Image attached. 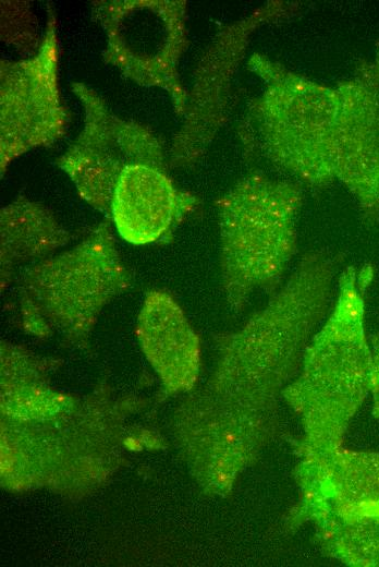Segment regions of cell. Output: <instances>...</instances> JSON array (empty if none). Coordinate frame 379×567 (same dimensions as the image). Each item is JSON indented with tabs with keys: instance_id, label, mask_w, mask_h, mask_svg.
Here are the masks:
<instances>
[{
	"instance_id": "1",
	"label": "cell",
	"mask_w": 379,
	"mask_h": 567,
	"mask_svg": "<svg viewBox=\"0 0 379 567\" xmlns=\"http://www.w3.org/2000/svg\"><path fill=\"white\" fill-rule=\"evenodd\" d=\"M335 260L310 252L265 307L220 342L207 386L212 398L264 417L299 371L313 331L331 299Z\"/></svg>"
},
{
	"instance_id": "2",
	"label": "cell",
	"mask_w": 379,
	"mask_h": 567,
	"mask_svg": "<svg viewBox=\"0 0 379 567\" xmlns=\"http://www.w3.org/2000/svg\"><path fill=\"white\" fill-rule=\"evenodd\" d=\"M302 195L283 181L250 176L218 204L220 274L225 301L239 312L255 291L273 293L296 252Z\"/></svg>"
},
{
	"instance_id": "3",
	"label": "cell",
	"mask_w": 379,
	"mask_h": 567,
	"mask_svg": "<svg viewBox=\"0 0 379 567\" xmlns=\"http://www.w3.org/2000/svg\"><path fill=\"white\" fill-rule=\"evenodd\" d=\"M131 284L109 221L72 249L35 263L17 279L24 328L36 336L62 333L85 339L103 307Z\"/></svg>"
},
{
	"instance_id": "4",
	"label": "cell",
	"mask_w": 379,
	"mask_h": 567,
	"mask_svg": "<svg viewBox=\"0 0 379 567\" xmlns=\"http://www.w3.org/2000/svg\"><path fill=\"white\" fill-rule=\"evenodd\" d=\"M371 277L369 266L343 270L335 304L308 342L299 372L283 390L314 433L320 423L349 415L370 387L374 359L364 335L363 294Z\"/></svg>"
},
{
	"instance_id": "5",
	"label": "cell",
	"mask_w": 379,
	"mask_h": 567,
	"mask_svg": "<svg viewBox=\"0 0 379 567\" xmlns=\"http://www.w3.org/2000/svg\"><path fill=\"white\" fill-rule=\"evenodd\" d=\"M183 3L163 0L93 3V14L106 33L105 62L137 84L166 89L179 113L185 106L176 71L186 44Z\"/></svg>"
},
{
	"instance_id": "6",
	"label": "cell",
	"mask_w": 379,
	"mask_h": 567,
	"mask_svg": "<svg viewBox=\"0 0 379 567\" xmlns=\"http://www.w3.org/2000/svg\"><path fill=\"white\" fill-rule=\"evenodd\" d=\"M72 91L84 108V124L56 164L85 202L107 214L127 166L144 164L166 170L163 146L148 126L114 114L84 83H73Z\"/></svg>"
},
{
	"instance_id": "7",
	"label": "cell",
	"mask_w": 379,
	"mask_h": 567,
	"mask_svg": "<svg viewBox=\"0 0 379 567\" xmlns=\"http://www.w3.org/2000/svg\"><path fill=\"white\" fill-rule=\"evenodd\" d=\"M57 22L51 12L38 51L30 58L0 62V165L60 140L69 114L59 89Z\"/></svg>"
},
{
	"instance_id": "8",
	"label": "cell",
	"mask_w": 379,
	"mask_h": 567,
	"mask_svg": "<svg viewBox=\"0 0 379 567\" xmlns=\"http://www.w3.org/2000/svg\"><path fill=\"white\" fill-rule=\"evenodd\" d=\"M195 204L196 198L179 190L164 169L134 164L118 180L110 216L123 240L144 245L164 238Z\"/></svg>"
},
{
	"instance_id": "9",
	"label": "cell",
	"mask_w": 379,
	"mask_h": 567,
	"mask_svg": "<svg viewBox=\"0 0 379 567\" xmlns=\"http://www.w3.org/2000/svg\"><path fill=\"white\" fill-rule=\"evenodd\" d=\"M136 335L144 354L170 393L191 390L200 366L199 339L182 307L163 290L149 291Z\"/></svg>"
},
{
	"instance_id": "10",
	"label": "cell",
	"mask_w": 379,
	"mask_h": 567,
	"mask_svg": "<svg viewBox=\"0 0 379 567\" xmlns=\"http://www.w3.org/2000/svg\"><path fill=\"white\" fill-rule=\"evenodd\" d=\"M72 237L44 204L20 195L3 206L0 210L1 290L10 285L16 267L50 257Z\"/></svg>"
}]
</instances>
